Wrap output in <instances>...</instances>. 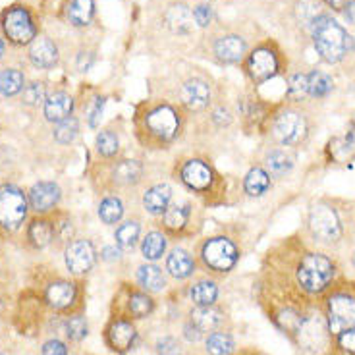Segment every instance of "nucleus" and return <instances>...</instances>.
Segmentation results:
<instances>
[{
  "label": "nucleus",
  "instance_id": "f257e3e1",
  "mask_svg": "<svg viewBox=\"0 0 355 355\" xmlns=\"http://www.w3.org/2000/svg\"><path fill=\"white\" fill-rule=\"evenodd\" d=\"M186 110L168 98H145L133 112V135L149 151H166L186 132Z\"/></svg>",
  "mask_w": 355,
  "mask_h": 355
},
{
  "label": "nucleus",
  "instance_id": "f03ea898",
  "mask_svg": "<svg viewBox=\"0 0 355 355\" xmlns=\"http://www.w3.org/2000/svg\"><path fill=\"white\" fill-rule=\"evenodd\" d=\"M349 220L354 222V216H349L346 209L340 207V201L324 197L311 203L305 228L315 243L324 248H336L346 240Z\"/></svg>",
  "mask_w": 355,
  "mask_h": 355
},
{
  "label": "nucleus",
  "instance_id": "7ed1b4c3",
  "mask_svg": "<svg viewBox=\"0 0 355 355\" xmlns=\"http://www.w3.org/2000/svg\"><path fill=\"white\" fill-rule=\"evenodd\" d=\"M336 261L322 251H305L303 255H300L293 268L295 284L302 288V292L309 295L329 292L336 278Z\"/></svg>",
  "mask_w": 355,
  "mask_h": 355
},
{
  "label": "nucleus",
  "instance_id": "20e7f679",
  "mask_svg": "<svg viewBox=\"0 0 355 355\" xmlns=\"http://www.w3.org/2000/svg\"><path fill=\"white\" fill-rule=\"evenodd\" d=\"M313 46L320 56V60L327 64H338L346 58L349 51H354V37L347 35V31L338 24L336 19L330 18L329 14H322L315 19L311 26Z\"/></svg>",
  "mask_w": 355,
  "mask_h": 355
},
{
  "label": "nucleus",
  "instance_id": "39448f33",
  "mask_svg": "<svg viewBox=\"0 0 355 355\" xmlns=\"http://www.w3.org/2000/svg\"><path fill=\"white\" fill-rule=\"evenodd\" d=\"M266 132L270 133L272 141L280 147H300L309 139L311 118L303 108L295 105L275 108L270 116V122L266 125Z\"/></svg>",
  "mask_w": 355,
  "mask_h": 355
},
{
  "label": "nucleus",
  "instance_id": "423d86ee",
  "mask_svg": "<svg viewBox=\"0 0 355 355\" xmlns=\"http://www.w3.org/2000/svg\"><path fill=\"white\" fill-rule=\"evenodd\" d=\"M241 66H243V73L248 76V80L255 87H259L266 81L275 80V78L284 73L286 58L280 51V46L275 41L266 39L249 51Z\"/></svg>",
  "mask_w": 355,
  "mask_h": 355
},
{
  "label": "nucleus",
  "instance_id": "0eeeda50",
  "mask_svg": "<svg viewBox=\"0 0 355 355\" xmlns=\"http://www.w3.org/2000/svg\"><path fill=\"white\" fill-rule=\"evenodd\" d=\"M178 180L197 197L207 199V203L211 197V205H216L214 197L220 196L224 187V178L216 172L211 162L203 159L182 160L178 166Z\"/></svg>",
  "mask_w": 355,
  "mask_h": 355
},
{
  "label": "nucleus",
  "instance_id": "6e6552de",
  "mask_svg": "<svg viewBox=\"0 0 355 355\" xmlns=\"http://www.w3.org/2000/svg\"><path fill=\"white\" fill-rule=\"evenodd\" d=\"M324 319L329 324L330 338L342 330L355 329V284L332 288L324 297Z\"/></svg>",
  "mask_w": 355,
  "mask_h": 355
},
{
  "label": "nucleus",
  "instance_id": "1a4fd4ad",
  "mask_svg": "<svg viewBox=\"0 0 355 355\" xmlns=\"http://www.w3.org/2000/svg\"><path fill=\"white\" fill-rule=\"evenodd\" d=\"M197 257L207 272L211 270L214 275H228L238 265L241 251L228 236H211L199 245Z\"/></svg>",
  "mask_w": 355,
  "mask_h": 355
},
{
  "label": "nucleus",
  "instance_id": "9d476101",
  "mask_svg": "<svg viewBox=\"0 0 355 355\" xmlns=\"http://www.w3.org/2000/svg\"><path fill=\"white\" fill-rule=\"evenodd\" d=\"M201 213L191 199L172 201L170 207L160 216V230L174 240H187L196 236L201 228Z\"/></svg>",
  "mask_w": 355,
  "mask_h": 355
},
{
  "label": "nucleus",
  "instance_id": "9b49d317",
  "mask_svg": "<svg viewBox=\"0 0 355 355\" xmlns=\"http://www.w3.org/2000/svg\"><path fill=\"white\" fill-rule=\"evenodd\" d=\"M0 29L14 46H29L39 37V26L31 10L24 4H12L0 14Z\"/></svg>",
  "mask_w": 355,
  "mask_h": 355
},
{
  "label": "nucleus",
  "instance_id": "f8f14e48",
  "mask_svg": "<svg viewBox=\"0 0 355 355\" xmlns=\"http://www.w3.org/2000/svg\"><path fill=\"white\" fill-rule=\"evenodd\" d=\"M29 213L27 193L14 184L0 186V232L14 234L18 232Z\"/></svg>",
  "mask_w": 355,
  "mask_h": 355
},
{
  "label": "nucleus",
  "instance_id": "ddd939ff",
  "mask_svg": "<svg viewBox=\"0 0 355 355\" xmlns=\"http://www.w3.org/2000/svg\"><path fill=\"white\" fill-rule=\"evenodd\" d=\"M107 178L105 189L108 193H122L128 189H135L145 178V166L137 159H112L107 160Z\"/></svg>",
  "mask_w": 355,
  "mask_h": 355
},
{
  "label": "nucleus",
  "instance_id": "4468645a",
  "mask_svg": "<svg viewBox=\"0 0 355 355\" xmlns=\"http://www.w3.org/2000/svg\"><path fill=\"white\" fill-rule=\"evenodd\" d=\"M214 91L203 76H189L180 83L178 89V105L186 110V114H197L205 112L213 107Z\"/></svg>",
  "mask_w": 355,
  "mask_h": 355
},
{
  "label": "nucleus",
  "instance_id": "2eb2a0df",
  "mask_svg": "<svg viewBox=\"0 0 355 355\" xmlns=\"http://www.w3.org/2000/svg\"><path fill=\"white\" fill-rule=\"evenodd\" d=\"M303 352L317 355L330 346V332L322 313H309L302 320V327L293 338Z\"/></svg>",
  "mask_w": 355,
  "mask_h": 355
},
{
  "label": "nucleus",
  "instance_id": "dca6fc26",
  "mask_svg": "<svg viewBox=\"0 0 355 355\" xmlns=\"http://www.w3.org/2000/svg\"><path fill=\"white\" fill-rule=\"evenodd\" d=\"M248 53V39L236 31H218L211 39V56L222 66L243 62Z\"/></svg>",
  "mask_w": 355,
  "mask_h": 355
},
{
  "label": "nucleus",
  "instance_id": "f3484780",
  "mask_svg": "<svg viewBox=\"0 0 355 355\" xmlns=\"http://www.w3.org/2000/svg\"><path fill=\"white\" fill-rule=\"evenodd\" d=\"M64 263H66L71 275H87L97 263V249L93 245V241L87 240V238H73L66 245Z\"/></svg>",
  "mask_w": 355,
  "mask_h": 355
},
{
  "label": "nucleus",
  "instance_id": "a211bd4d",
  "mask_svg": "<svg viewBox=\"0 0 355 355\" xmlns=\"http://www.w3.org/2000/svg\"><path fill=\"white\" fill-rule=\"evenodd\" d=\"M62 199V189L56 182H37L27 191V201H29V209L35 214H51L56 211V207Z\"/></svg>",
  "mask_w": 355,
  "mask_h": 355
},
{
  "label": "nucleus",
  "instance_id": "6ab92c4d",
  "mask_svg": "<svg viewBox=\"0 0 355 355\" xmlns=\"http://www.w3.org/2000/svg\"><path fill=\"white\" fill-rule=\"evenodd\" d=\"M164 27L174 35H189L193 31V12L184 0H172L162 12Z\"/></svg>",
  "mask_w": 355,
  "mask_h": 355
},
{
  "label": "nucleus",
  "instance_id": "aec40b11",
  "mask_svg": "<svg viewBox=\"0 0 355 355\" xmlns=\"http://www.w3.org/2000/svg\"><path fill=\"white\" fill-rule=\"evenodd\" d=\"M272 108L268 107L266 103H263V98L255 97V95H241L238 98V114H240L241 122L245 125H253V128H266L270 122L272 116Z\"/></svg>",
  "mask_w": 355,
  "mask_h": 355
},
{
  "label": "nucleus",
  "instance_id": "412c9836",
  "mask_svg": "<svg viewBox=\"0 0 355 355\" xmlns=\"http://www.w3.org/2000/svg\"><path fill=\"white\" fill-rule=\"evenodd\" d=\"M137 340V329L132 320L125 317H114L108 322L107 327V344L110 349H114L118 354L130 352Z\"/></svg>",
  "mask_w": 355,
  "mask_h": 355
},
{
  "label": "nucleus",
  "instance_id": "4be33fe9",
  "mask_svg": "<svg viewBox=\"0 0 355 355\" xmlns=\"http://www.w3.org/2000/svg\"><path fill=\"white\" fill-rule=\"evenodd\" d=\"M27 58L39 70H51L60 62V51L58 44L54 43L49 35H39L29 44L27 49Z\"/></svg>",
  "mask_w": 355,
  "mask_h": 355
},
{
  "label": "nucleus",
  "instance_id": "5701e85b",
  "mask_svg": "<svg viewBox=\"0 0 355 355\" xmlns=\"http://www.w3.org/2000/svg\"><path fill=\"white\" fill-rule=\"evenodd\" d=\"M174 199V189L166 182H157L145 187L141 196L143 211L151 216H162Z\"/></svg>",
  "mask_w": 355,
  "mask_h": 355
},
{
  "label": "nucleus",
  "instance_id": "b1692460",
  "mask_svg": "<svg viewBox=\"0 0 355 355\" xmlns=\"http://www.w3.org/2000/svg\"><path fill=\"white\" fill-rule=\"evenodd\" d=\"M261 166L268 172V176L272 180H282L286 178L295 166V155L288 147H272L263 155Z\"/></svg>",
  "mask_w": 355,
  "mask_h": 355
},
{
  "label": "nucleus",
  "instance_id": "393cba45",
  "mask_svg": "<svg viewBox=\"0 0 355 355\" xmlns=\"http://www.w3.org/2000/svg\"><path fill=\"white\" fill-rule=\"evenodd\" d=\"M73 107H76V101H73L70 93L64 91V89H58V91L49 93L46 98H44L43 114L46 118V122L58 124V122L73 116Z\"/></svg>",
  "mask_w": 355,
  "mask_h": 355
},
{
  "label": "nucleus",
  "instance_id": "a878e982",
  "mask_svg": "<svg viewBox=\"0 0 355 355\" xmlns=\"http://www.w3.org/2000/svg\"><path fill=\"white\" fill-rule=\"evenodd\" d=\"M197 261L186 248H174L166 255V272L176 280H187L196 275Z\"/></svg>",
  "mask_w": 355,
  "mask_h": 355
},
{
  "label": "nucleus",
  "instance_id": "bb28decb",
  "mask_svg": "<svg viewBox=\"0 0 355 355\" xmlns=\"http://www.w3.org/2000/svg\"><path fill=\"white\" fill-rule=\"evenodd\" d=\"M27 241L33 249L49 248L54 241V224L49 214H37L27 224Z\"/></svg>",
  "mask_w": 355,
  "mask_h": 355
},
{
  "label": "nucleus",
  "instance_id": "cd10ccee",
  "mask_svg": "<svg viewBox=\"0 0 355 355\" xmlns=\"http://www.w3.org/2000/svg\"><path fill=\"white\" fill-rule=\"evenodd\" d=\"M78 297V288L76 284H71L68 280H56L51 282L44 290V300L46 303L56 311L70 309L73 302Z\"/></svg>",
  "mask_w": 355,
  "mask_h": 355
},
{
  "label": "nucleus",
  "instance_id": "c85d7f7f",
  "mask_svg": "<svg viewBox=\"0 0 355 355\" xmlns=\"http://www.w3.org/2000/svg\"><path fill=\"white\" fill-rule=\"evenodd\" d=\"M135 278H137V284L141 286L143 292L147 293H159L166 290V286H168L166 270H162L155 263H145L139 266L135 272Z\"/></svg>",
  "mask_w": 355,
  "mask_h": 355
},
{
  "label": "nucleus",
  "instance_id": "c756f323",
  "mask_svg": "<svg viewBox=\"0 0 355 355\" xmlns=\"http://www.w3.org/2000/svg\"><path fill=\"white\" fill-rule=\"evenodd\" d=\"M139 249H141L143 259L147 263H157L160 259L166 255L168 249V236L160 228H153L149 230L139 241Z\"/></svg>",
  "mask_w": 355,
  "mask_h": 355
},
{
  "label": "nucleus",
  "instance_id": "7c9ffc66",
  "mask_svg": "<svg viewBox=\"0 0 355 355\" xmlns=\"http://www.w3.org/2000/svg\"><path fill=\"white\" fill-rule=\"evenodd\" d=\"M141 220L137 216L125 218V220L118 224V228L114 232L116 245L122 251H132L141 241Z\"/></svg>",
  "mask_w": 355,
  "mask_h": 355
},
{
  "label": "nucleus",
  "instance_id": "2f4dec72",
  "mask_svg": "<svg viewBox=\"0 0 355 355\" xmlns=\"http://www.w3.org/2000/svg\"><path fill=\"white\" fill-rule=\"evenodd\" d=\"M329 155L332 162H347L355 157V122L347 125L342 137H334L329 143Z\"/></svg>",
  "mask_w": 355,
  "mask_h": 355
},
{
  "label": "nucleus",
  "instance_id": "473e14b6",
  "mask_svg": "<svg viewBox=\"0 0 355 355\" xmlns=\"http://www.w3.org/2000/svg\"><path fill=\"white\" fill-rule=\"evenodd\" d=\"M98 218L103 220V224L107 226H116L124 220L125 214V203L124 199L120 197V193H107L101 199L97 209Z\"/></svg>",
  "mask_w": 355,
  "mask_h": 355
},
{
  "label": "nucleus",
  "instance_id": "72a5a7b5",
  "mask_svg": "<svg viewBox=\"0 0 355 355\" xmlns=\"http://www.w3.org/2000/svg\"><path fill=\"white\" fill-rule=\"evenodd\" d=\"M95 0H70L66 8V18L73 27H89L95 19Z\"/></svg>",
  "mask_w": 355,
  "mask_h": 355
},
{
  "label": "nucleus",
  "instance_id": "f704fd0d",
  "mask_svg": "<svg viewBox=\"0 0 355 355\" xmlns=\"http://www.w3.org/2000/svg\"><path fill=\"white\" fill-rule=\"evenodd\" d=\"M189 320L203 334H209V332L220 329L222 322H224V313L220 309H216L214 305H211V307H196L189 313Z\"/></svg>",
  "mask_w": 355,
  "mask_h": 355
},
{
  "label": "nucleus",
  "instance_id": "c9c22d12",
  "mask_svg": "<svg viewBox=\"0 0 355 355\" xmlns=\"http://www.w3.org/2000/svg\"><path fill=\"white\" fill-rule=\"evenodd\" d=\"M272 187V178L268 176L263 166H253L243 178V191L249 197H263L270 191Z\"/></svg>",
  "mask_w": 355,
  "mask_h": 355
},
{
  "label": "nucleus",
  "instance_id": "e433bc0d",
  "mask_svg": "<svg viewBox=\"0 0 355 355\" xmlns=\"http://www.w3.org/2000/svg\"><path fill=\"white\" fill-rule=\"evenodd\" d=\"M189 300L196 307H211L218 300V286L214 280L201 278L189 286Z\"/></svg>",
  "mask_w": 355,
  "mask_h": 355
},
{
  "label": "nucleus",
  "instance_id": "4c0bfd02",
  "mask_svg": "<svg viewBox=\"0 0 355 355\" xmlns=\"http://www.w3.org/2000/svg\"><path fill=\"white\" fill-rule=\"evenodd\" d=\"M324 12V2L322 0H297L293 6V16L300 21V26L311 29L315 19L320 18Z\"/></svg>",
  "mask_w": 355,
  "mask_h": 355
},
{
  "label": "nucleus",
  "instance_id": "58836bf2",
  "mask_svg": "<svg viewBox=\"0 0 355 355\" xmlns=\"http://www.w3.org/2000/svg\"><path fill=\"white\" fill-rule=\"evenodd\" d=\"M95 151L103 160H112L120 153V135L112 128H105L95 137Z\"/></svg>",
  "mask_w": 355,
  "mask_h": 355
},
{
  "label": "nucleus",
  "instance_id": "ea45409f",
  "mask_svg": "<svg viewBox=\"0 0 355 355\" xmlns=\"http://www.w3.org/2000/svg\"><path fill=\"white\" fill-rule=\"evenodd\" d=\"M303 317H305V315H303L302 311H297L295 307H290V305L280 307V309L272 315L276 327L282 330V332H286V334H290L292 338H295L297 330L302 327Z\"/></svg>",
  "mask_w": 355,
  "mask_h": 355
},
{
  "label": "nucleus",
  "instance_id": "a19ab883",
  "mask_svg": "<svg viewBox=\"0 0 355 355\" xmlns=\"http://www.w3.org/2000/svg\"><path fill=\"white\" fill-rule=\"evenodd\" d=\"M286 98L290 105H302L305 98H309V83H307V73L303 71H293L286 80Z\"/></svg>",
  "mask_w": 355,
  "mask_h": 355
},
{
  "label": "nucleus",
  "instance_id": "79ce46f5",
  "mask_svg": "<svg viewBox=\"0 0 355 355\" xmlns=\"http://www.w3.org/2000/svg\"><path fill=\"white\" fill-rule=\"evenodd\" d=\"M26 87V76L18 68H4L0 71V95L2 97H16L21 95Z\"/></svg>",
  "mask_w": 355,
  "mask_h": 355
},
{
  "label": "nucleus",
  "instance_id": "37998d69",
  "mask_svg": "<svg viewBox=\"0 0 355 355\" xmlns=\"http://www.w3.org/2000/svg\"><path fill=\"white\" fill-rule=\"evenodd\" d=\"M128 315L133 319H145L155 311V302H153L151 293L147 292H130L128 303H125Z\"/></svg>",
  "mask_w": 355,
  "mask_h": 355
},
{
  "label": "nucleus",
  "instance_id": "c03bdc74",
  "mask_svg": "<svg viewBox=\"0 0 355 355\" xmlns=\"http://www.w3.org/2000/svg\"><path fill=\"white\" fill-rule=\"evenodd\" d=\"M205 346H207V354L209 355H232L234 354V347H236V342H234L230 332L214 330V332H211L207 336Z\"/></svg>",
  "mask_w": 355,
  "mask_h": 355
},
{
  "label": "nucleus",
  "instance_id": "a18cd8bd",
  "mask_svg": "<svg viewBox=\"0 0 355 355\" xmlns=\"http://www.w3.org/2000/svg\"><path fill=\"white\" fill-rule=\"evenodd\" d=\"M307 83H309L311 98H324L334 91V81L329 73L320 70H313L307 73Z\"/></svg>",
  "mask_w": 355,
  "mask_h": 355
},
{
  "label": "nucleus",
  "instance_id": "49530a36",
  "mask_svg": "<svg viewBox=\"0 0 355 355\" xmlns=\"http://www.w3.org/2000/svg\"><path fill=\"white\" fill-rule=\"evenodd\" d=\"M54 139L60 145H70V143L76 141V137L80 135V118L78 116H70L62 122L54 125Z\"/></svg>",
  "mask_w": 355,
  "mask_h": 355
},
{
  "label": "nucleus",
  "instance_id": "de8ad7c7",
  "mask_svg": "<svg viewBox=\"0 0 355 355\" xmlns=\"http://www.w3.org/2000/svg\"><path fill=\"white\" fill-rule=\"evenodd\" d=\"M46 95L49 93H46V83L44 81H29L21 91V105L35 108L39 105H43Z\"/></svg>",
  "mask_w": 355,
  "mask_h": 355
},
{
  "label": "nucleus",
  "instance_id": "09e8293b",
  "mask_svg": "<svg viewBox=\"0 0 355 355\" xmlns=\"http://www.w3.org/2000/svg\"><path fill=\"white\" fill-rule=\"evenodd\" d=\"M105 107H107V97L101 95V93H95V95L87 101V107H85V120H87V125L91 130H97L98 128L101 118H103V112H105Z\"/></svg>",
  "mask_w": 355,
  "mask_h": 355
},
{
  "label": "nucleus",
  "instance_id": "8fccbe9b",
  "mask_svg": "<svg viewBox=\"0 0 355 355\" xmlns=\"http://www.w3.org/2000/svg\"><path fill=\"white\" fill-rule=\"evenodd\" d=\"M64 332H66V336L70 338L71 342H81L89 334L87 320H85L83 315H71L70 319L64 322Z\"/></svg>",
  "mask_w": 355,
  "mask_h": 355
},
{
  "label": "nucleus",
  "instance_id": "3c124183",
  "mask_svg": "<svg viewBox=\"0 0 355 355\" xmlns=\"http://www.w3.org/2000/svg\"><path fill=\"white\" fill-rule=\"evenodd\" d=\"M330 342L338 355H355V329L342 330L340 334L330 338Z\"/></svg>",
  "mask_w": 355,
  "mask_h": 355
},
{
  "label": "nucleus",
  "instance_id": "603ef678",
  "mask_svg": "<svg viewBox=\"0 0 355 355\" xmlns=\"http://www.w3.org/2000/svg\"><path fill=\"white\" fill-rule=\"evenodd\" d=\"M209 122L216 128V130H228L234 122V110L226 105H216L211 107V114H209Z\"/></svg>",
  "mask_w": 355,
  "mask_h": 355
},
{
  "label": "nucleus",
  "instance_id": "864d4df0",
  "mask_svg": "<svg viewBox=\"0 0 355 355\" xmlns=\"http://www.w3.org/2000/svg\"><path fill=\"white\" fill-rule=\"evenodd\" d=\"M191 12H193V21H196L201 29L213 27L214 19H216V14H214V8L211 2H199V4L193 6Z\"/></svg>",
  "mask_w": 355,
  "mask_h": 355
},
{
  "label": "nucleus",
  "instance_id": "5fc2aeb1",
  "mask_svg": "<svg viewBox=\"0 0 355 355\" xmlns=\"http://www.w3.org/2000/svg\"><path fill=\"white\" fill-rule=\"evenodd\" d=\"M54 224V240L66 241L70 243V240H73V224H71V218L68 214H60L58 218H53Z\"/></svg>",
  "mask_w": 355,
  "mask_h": 355
},
{
  "label": "nucleus",
  "instance_id": "6e6d98bb",
  "mask_svg": "<svg viewBox=\"0 0 355 355\" xmlns=\"http://www.w3.org/2000/svg\"><path fill=\"white\" fill-rule=\"evenodd\" d=\"M97 60V51L89 49V46H81L78 54H76V70L85 73L93 68V64Z\"/></svg>",
  "mask_w": 355,
  "mask_h": 355
},
{
  "label": "nucleus",
  "instance_id": "4d7b16f0",
  "mask_svg": "<svg viewBox=\"0 0 355 355\" xmlns=\"http://www.w3.org/2000/svg\"><path fill=\"white\" fill-rule=\"evenodd\" d=\"M157 354L159 355H180V342L174 336H162L157 342Z\"/></svg>",
  "mask_w": 355,
  "mask_h": 355
},
{
  "label": "nucleus",
  "instance_id": "13d9d810",
  "mask_svg": "<svg viewBox=\"0 0 355 355\" xmlns=\"http://www.w3.org/2000/svg\"><path fill=\"white\" fill-rule=\"evenodd\" d=\"M43 355H68V346L60 340H49L43 346Z\"/></svg>",
  "mask_w": 355,
  "mask_h": 355
},
{
  "label": "nucleus",
  "instance_id": "bf43d9fd",
  "mask_svg": "<svg viewBox=\"0 0 355 355\" xmlns=\"http://www.w3.org/2000/svg\"><path fill=\"white\" fill-rule=\"evenodd\" d=\"M184 338H186L187 342L196 344V342H199V340L203 338V332L197 329V327L193 324V322H191V320H187L186 324H184Z\"/></svg>",
  "mask_w": 355,
  "mask_h": 355
},
{
  "label": "nucleus",
  "instance_id": "052dcab7",
  "mask_svg": "<svg viewBox=\"0 0 355 355\" xmlns=\"http://www.w3.org/2000/svg\"><path fill=\"white\" fill-rule=\"evenodd\" d=\"M101 259L105 261H120L122 259V249L118 245H105L101 251Z\"/></svg>",
  "mask_w": 355,
  "mask_h": 355
},
{
  "label": "nucleus",
  "instance_id": "680f3d73",
  "mask_svg": "<svg viewBox=\"0 0 355 355\" xmlns=\"http://www.w3.org/2000/svg\"><path fill=\"white\" fill-rule=\"evenodd\" d=\"M342 14H344V18H346L347 24L355 26V0H352V2L347 4L346 8L342 10Z\"/></svg>",
  "mask_w": 355,
  "mask_h": 355
},
{
  "label": "nucleus",
  "instance_id": "e2e57ef3",
  "mask_svg": "<svg viewBox=\"0 0 355 355\" xmlns=\"http://www.w3.org/2000/svg\"><path fill=\"white\" fill-rule=\"evenodd\" d=\"M322 2H324V6L336 10V12H342V10L346 8L347 4L352 2V0H322Z\"/></svg>",
  "mask_w": 355,
  "mask_h": 355
},
{
  "label": "nucleus",
  "instance_id": "0e129e2a",
  "mask_svg": "<svg viewBox=\"0 0 355 355\" xmlns=\"http://www.w3.org/2000/svg\"><path fill=\"white\" fill-rule=\"evenodd\" d=\"M4 54H6V43H4V39L0 37V60L4 58Z\"/></svg>",
  "mask_w": 355,
  "mask_h": 355
},
{
  "label": "nucleus",
  "instance_id": "69168bd1",
  "mask_svg": "<svg viewBox=\"0 0 355 355\" xmlns=\"http://www.w3.org/2000/svg\"><path fill=\"white\" fill-rule=\"evenodd\" d=\"M352 265H354V268H355V251L352 253Z\"/></svg>",
  "mask_w": 355,
  "mask_h": 355
},
{
  "label": "nucleus",
  "instance_id": "338daca9",
  "mask_svg": "<svg viewBox=\"0 0 355 355\" xmlns=\"http://www.w3.org/2000/svg\"><path fill=\"white\" fill-rule=\"evenodd\" d=\"M354 222H355V207H354Z\"/></svg>",
  "mask_w": 355,
  "mask_h": 355
},
{
  "label": "nucleus",
  "instance_id": "774afa93",
  "mask_svg": "<svg viewBox=\"0 0 355 355\" xmlns=\"http://www.w3.org/2000/svg\"><path fill=\"white\" fill-rule=\"evenodd\" d=\"M0 355H4V354H0Z\"/></svg>",
  "mask_w": 355,
  "mask_h": 355
}]
</instances>
